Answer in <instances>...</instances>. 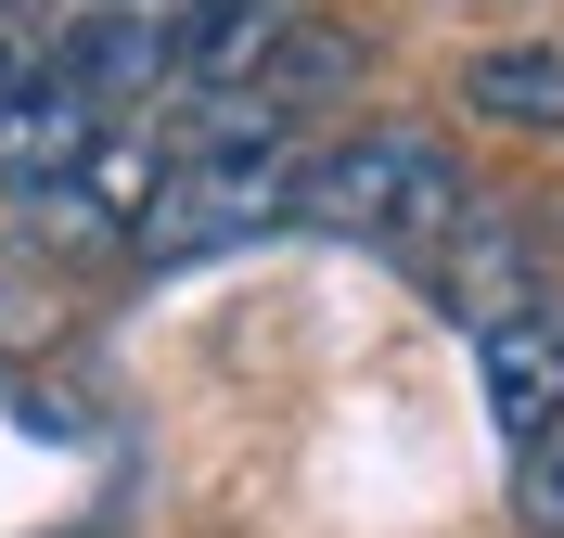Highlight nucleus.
Returning a JSON list of instances; mask_svg holds the SVG:
<instances>
[{"label":"nucleus","instance_id":"obj_1","mask_svg":"<svg viewBox=\"0 0 564 538\" xmlns=\"http://www.w3.org/2000/svg\"><path fill=\"white\" fill-rule=\"evenodd\" d=\"M295 218L308 231H347V244L423 256V244H449L462 218H475V179H462V154L436 129H359V142L295 167Z\"/></svg>","mask_w":564,"mask_h":538},{"label":"nucleus","instance_id":"obj_2","mask_svg":"<svg viewBox=\"0 0 564 538\" xmlns=\"http://www.w3.org/2000/svg\"><path fill=\"white\" fill-rule=\"evenodd\" d=\"M270 218H295V167H282V154H180V167H154V193H141L129 256L141 270H193V256H218V244H257Z\"/></svg>","mask_w":564,"mask_h":538},{"label":"nucleus","instance_id":"obj_3","mask_svg":"<svg viewBox=\"0 0 564 538\" xmlns=\"http://www.w3.org/2000/svg\"><path fill=\"white\" fill-rule=\"evenodd\" d=\"M167 39H180V0H77L65 39L39 52V77H65L77 103L116 129L129 103H154V90H167Z\"/></svg>","mask_w":564,"mask_h":538},{"label":"nucleus","instance_id":"obj_4","mask_svg":"<svg viewBox=\"0 0 564 538\" xmlns=\"http://www.w3.org/2000/svg\"><path fill=\"white\" fill-rule=\"evenodd\" d=\"M475 372H488V410H500L513 449H527L539 424H564V308H552V295L500 308V321L475 333Z\"/></svg>","mask_w":564,"mask_h":538},{"label":"nucleus","instance_id":"obj_5","mask_svg":"<svg viewBox=\"0 0 564 538\" xmlns=\"http://www.w3.org/2000/svg\"><path fill=\"white\" fill-rule=\"evenodd\" d=\"M295 39V0H180V39H167V77L180 90H257Z\"/></svg>","mask_w":564,"mask_h":538},{"label":"nucleus","instance_id":"obj_6","mask_svg":"<svg viewBox=\"0 0 564 538\" xmlns=\"http://www.w3.org/2000/svg\"><path fill=\"white\" fill-rule=\"evenodd\" d=\"M90 154H104V116L77 103L65 77H26V103L0 116V179H13V193H65Z\"/></svg>","mask_w":564,"mask_h":538},{"label":"nucleus","instance_id":"obj_7","mask_svg":"<svg viewBox=\"0 0 564 538\" xmlns=\"http://www.w3.org/2000/svg\"><path fill=\"white\" fill-rule=\"evenodd\" d=\"M462 103L488 129H564V52L552 39H500V52L462 65Z\"/></svg>","mask_w":564,"mask_h":538},{"label":"nucleus","instance_id":"obj_8","mask_svg":"<svg viewBox=\"0 0 564 538\" xmlns=\"http://www.w3.org/2000/svg\"><path fill=\"white\" fill-rule=\"evenodd\" d=\"M513 501H527V526L564 538V424H539L527 449H513Z\"/></svg>","mask_w":564,"mask_h":538},{"label":"nucleus","instance_id":"obj_9","mask_svg":"<svg viewBox=\"0 0 564 538\" xmlns=\"http://www.w3.org/2000/svg\"><path fill=\"white\" fill-rule=\"evenodd\" d=\"M26 77H39V52H26V39H13V0H0V116L26 103Z\"/></svg>","mask_w":564,"mask_h":538}]
</instances>
